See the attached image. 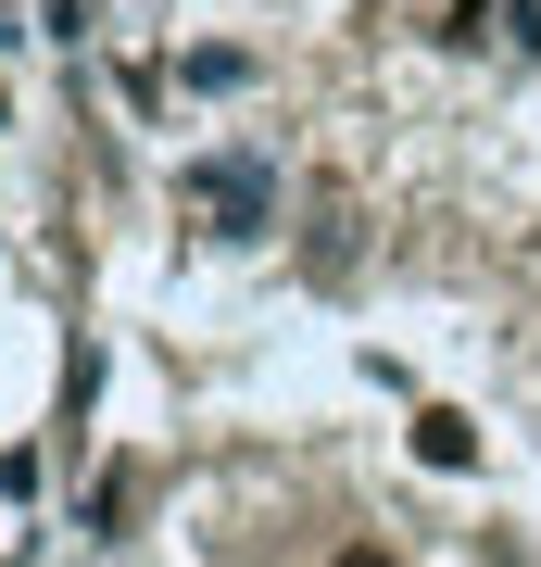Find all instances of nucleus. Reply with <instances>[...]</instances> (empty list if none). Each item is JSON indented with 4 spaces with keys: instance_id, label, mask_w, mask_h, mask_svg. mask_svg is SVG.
<instances>
[{
    "instance_id": "7ed1b4c3",
    "label": "nucleus",
    "mask_w": 541,
    "mask_h": 567,
    "mask_svg": "<svg viewBox=\"0 0 541 567\" xmlns=\"http://www.w3.org/2000/svg\"><path fill=\"white\" fill-rule=\"evenodd\" d=\"M315 567H391V555L378 543H341V555H315Z\"/></svg>"
},
{
    "instance_id": "f03ea898",
    "label": "nucleus",
    "mask_w": 541,
    "mask_h": 567,
    "mask_svg": "<svg viewBox=\"0 0 541 567\" xmlns=\"http://www.w3.org/2000/svg\"><path fill=\"white\" fill-rule=\"evenodd\" d=\"M416 454L428 466H466V416H416Z\"/></svg>"
},
{
    "instance_id": "f257e3e1",
    "label": "nucleus",
    "mask_w": 541,
    "mask_h": 567,
    "mask_svg": "<svg viewBox=\"0 0 541 567\" xmlns=\"http://www.w3.org/2000/svg\"><path fill=\"white\" fill-rule=\"evenodd\" d=\"M177 203H189L201 240H264L278 227V177L252 152H201V164H177Z\"/></svg>"
}]
</instances>
